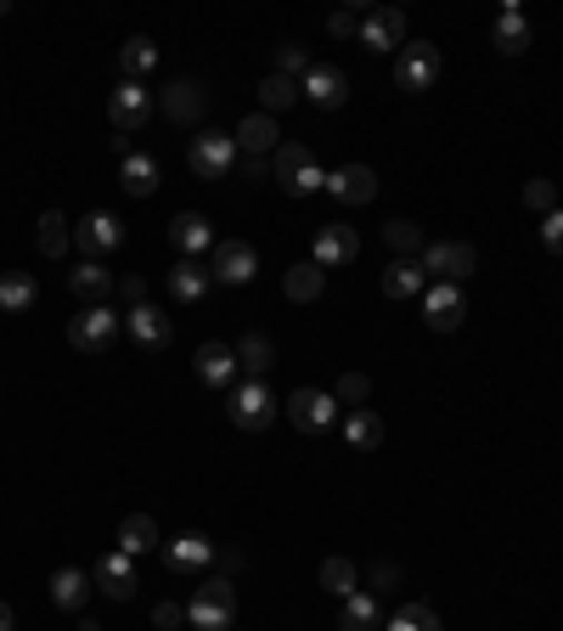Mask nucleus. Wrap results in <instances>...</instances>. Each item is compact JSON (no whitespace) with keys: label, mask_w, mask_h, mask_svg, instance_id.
I'll use <instances>...</instances> for the list:
<instances>
[{"label":"nucleus","mask_w":563,"mask_h":631,"mask_svg":"<svg viewBox=\"0 0 563 631\" xmlns=\"http://www.w3.org/2000/svg\"><path fill=\"white\" fill-rule=\"evenodd\" d=\"M209 270H215V283H226V288H248L259 277V254H254V243L231 237V243H215Z\"/></svg>","instance_id":"8"},{"label":"nucleus","mask_w":563,"mask_h":631,"mask_svg":"<svg viewBox=\"0 0 563 631\" xmlns=\"http://www.w3.org/2000/svg\"><path fill=\"white\" fill-rule=\"evenodd\" d=\"M125 327H130V338L141 344V349H169V338H175V322L158 310V305H130L125 310Z\"/></svg>","instance_id":"14"},{"label":"nucleus","mask_w":563,"mask_h":631,"mask_svg":"<svg viewBox=\"0 0 563 631\" xmlns=\"http://www.w3.org/2000/svg\"><path fill=\"white\" fill-rule=\"evenodd\" d=\"M276 119L270 114H248L243 125H237V152L243 158H265V152H276Z\"/></svg>","instance_id":"24"},{"label":"nucleus","mask_w":563,"mask_h":631,"mask_svg":"<svg viewBox=\"0 0 563 631\" xmlns=\"http://www.w3.org/2000/svg\"><path fill=\"white\" fill-rule=\"evenodd\" d=\"M90 592H97V586H90V575H85V570H73V564L51 575V603H57V609H73V614H79Z\"/></svg>","instance_id":"30"},{"label":"nucleus","mask_w":563,"mask_h":631,"mask_svg":"<svg viewBox=\"0 0 563 631\" xmlns=\"http://www.w3.org/2000/svg\"><path fill=\"white\" fill-rule=\"evenodd\" d=\"M384 294H389V299H417V294H428V270H423L417 259H395V265L384 270Z\"/></svg>","instance_id":"27"},{"label":"nucleus","mask_w":563,"mask_h":631,"mask_svg":"<svg viewBox=\"0 0 563 631\" xmlns=\"http://www.w3.org/2000/svg\"><path fill=\"white\" fill-rule=\"evenodd\" d=\"M384 243L395 248V259H423V248H428L417 220H389V226H384Z\"/></svg>","instance_id":"39"},{"label":"nucleus","mask_w":563,"mask_h":631,"mask_svg":"<svg viewBox=\"0 0 563 631\" xmlns=\"http://www.w3.org/2000/svg\"><path fill=\"white\" fill-rule=\"evenodd\" d=\"M158 68V46L147 40V34H136V40H125V51H119V73L125 79H141L147 85V73Z\"/></svg>","instance_id":"33"},{"label":"nucleus","mask_w":563,"mask_h":631,"mask_svg":"<svg viewBox=\"0 0 563 631\" xmlns=\"http://www.w3.org/2000/svg\"><path fill=\"white\" fill-rule=\"evenodd\" d=\"M439 79V46H428V40H406L401 46V57H395V85L401 90H428Z\"/></svg>","instance_id":"6"},{"label":"nucleus","mask_w":563,"mask_h":631,"mask_svg":"<svg viewBox=\"0 0 563 631\" xmlns=\"http://www.w3.org/2000/svg\"><path fill=\"white\" fill-rule=\"evenodd\" d=\"M462 316H467V305H462V288H451V283H434V288L423 294V322H428L434 333H456V327H462Z\"/></svg>","instance_id":"18"},{"label":"nucleus","mask_w":563,"mask_h":631,"mask_svg":"<svg viewBox=\"0 0 563 631\" xmlns=\"http://www.w3.org/2000/svg\"><path fill=\"white\" fill-rule=\"evenodd\" d=\"M310 68H316V62H310L305 46H294V40H288V46H276V73H282V79H294V85H299Z\"/></svg>","instance_id":"41"},{"label":"nucleus","mask_w":563,"mask_h":631,"mask_svg":"<svg viewBox=\"0 0 563 631\" xmlns=\"http://www.w3.org/2000/svg\"><path fill=\"white\" fill-rule=\"evenodd\" d=\"M327 198H338V204H349V209L372 204V198H378V175H372V164H344V169H333V175H327Z\"/></svg>","instance_id":"11"},{"label":"nucleus","mask_w":563,"mask_h":631,"mask_svg":"<svg viewBox=\"0 0 563 631\" xmlns=\"http://www.w3.org/2000/svg\"><path fill=\"white\" fill-rule=\"evenodd\" d=\"M180 620H186V609H180V603H169V598L152 609V625H158V631H175Z\"/></svg>","instance_id":"48"},{"label":"nucleus","mask_w":563,"mask_h":631,"mask_svg":"<svg viewBox=\"0 0 563 631\" xmlns=\"http://www.w3.org/2000/svg\"><path fill=\"white\" fill-rule=\"evenodd\" d=\"M237 169H243V180H265V175H270V164H265V158H243Z\"/></svg>","instance_id":"50"},{"label":"nucleus","mask_w":563,"mask_h":631,"mask_svg":"<svg viewBox=\"0 0 563 631\" xmlns=\"http://www.w3.org/2000/svg\"><path fill=\"white\" fill-rule=\"evenodd\" d=\"M344 440H349V451H378V445H384V417L372 412V406H349Z\"/></svg>","instance_id":"25"},{"label":"nucleus","mask_w":563,"mask_h":631,"mask_svg":"<svg viewBox=\"0 0 563 631\" xmlns=\"http://www.w3.org/2000/svg\"><path fill=\"white\" fill-rule=\"evenodd\" d=\"M360 254V231L355 226H344V220H333V226H322L316 231V248H310V259L327 270V265H349Z\"/></svg>","instance_id":"17"},{"label":"nucleus","mask_w":563,"mask_h":631,"mask_svg":"<svg viewBox=\"0 0 563 631\" xmlns=\"http://www.w3.org/2000/svg\"><path fill=\"white\" fill-rule=\"evenodd\" d=\"M327 29H333L338 40H360V12H349V7H344V12H333V18H327Z\"/></svg>","instance_id":"46"},{"label":"nucleus","mask_w":563,"mask_h":631,"mask_svg":"<svg viewBox=\"0 0 563 631\" xmlns=\"http://www.w3.org/2000/svg\"><path fill=\"white\" fill-rule=\"evenodd\" d=\"M231 631H237V625H231Z\"/></svg>","instance_id":"54"},{"label":"nucleus","mask_w":563,"mask_h":631,"mask_svg":"<svg viewBox=\"0 0 563 631\" xmlns=\"http://www.w3.org/2000/svg\"><path fill=\"white\" fill-rule=\"evenodd\" d=\"M226 412H231V423H237V428L259 434V428H270V423H276L282 401L270 395V384H265V378H237V384H231V395H226Z\"/></svg>","instance_id":"2"},{"label":"nucleus","mask_w":563,"mask_h":631,"mask_svg":"<svg viewBox=\"0 0 563 631\" xmlns=\"http://www.w3.org/2000/svg\"><path fill=\"white\" fill-rule=\"evenodd\" d=\"M524 204H530L535 215H552V209H557V180H530V187H524Z\"/></svg>","instance_id":"44"},{"label":"nucleus","mask_w":563,"mask_h":631,"mask_svg":"<svg viewBox=\"0 0 563 631\" xmlns=\"http://www.w3.org/2000/svg\"><path fill=\"white\" fill-rule=\"evenodd\" d=\"M73 243H79V254H85V259H108V254L125 243V220L97 209V215H85V220L73 226Z\"/></svg>","instance_id":"10"},{"label":"nucleus","mask_w":563,"mask_h":631,"mask_svg":"<svg viewBox=\"0 0 563 631\" xmlns=\"http://www.w3.org/2000/svg\"><path fill=\"white\" fill-rule=\"evenodd\" d=\"M360 46H372V51L406 46V12H401V7H372V12L360 18Z\"/></svg>","instance_id":"13"},{"label":"nucleus","mask_w":563,"mask_h":631,"mask_svg":"<svg viewBox=\"0 0 563 631\" xmlns=\"http://www.w3.org/2000/svg\"><path fill=\"white\" fill-rule=\"evenodd\" d=\"M541 243H546L552 254H563V209H552V215H541Z\"/></svg>","instance_id":"47"},{"label":"nucleus","mask_w":563,"mask_h":631,"mask_svg":"<svg viewBox=\"0 0 563 631\" xmlns=\"http://www.w3.org/2000/svg\"><path fill=\"white\" fill-rule=\"evenodd\" d=\"M294 102H299V85H294V79H282V73H265V79H259V108H265L270 119L288 114Z\"/></svg>","instance_id":"37"},{"label":"nucleus","mask_w":563,"mask_h":631,"mask_svg":"<svg viewBox=\"0 0 563 631\" xmlns=\"http://www.w3.org/2000/svg\"><path fill=\"white\" fill-rule=\"evenodd\" d=\"M366 401H372V384L360 373H344L338 378V406H366Z\"/></svg>","instance_id":"45"},{"label":"nucleus","mask_w":563,"mask_h":631,"mask_svg":"<svg viewBox=\"0 0 563 631\" xmlns=\"http://www.w3.org/2000/svg\"><path fill=\"white\" fill-rule=\"evenodd\" d=\"M282 193H288V198H316V193H327V169H322V164H310V169H305L299 180H288Z\"/></svg>","instance_id":"43"},{"label":"nucleus","mask_w":563,"mask_h":631,"mask_svg":"<svg viewBox=\"0 0 563 631\" xmlns=\"http://www.w3.org/2000/svg\"><path fill=\"white\" fill-rule=\"evenodd\" d=\"M79 631H102V625H97V620H79Z\"/></svg>","instance_id":"53"},{"label":"nucleus","mask_w":563,"mask_h":631,"mask_svg":"<svg viewBox=\"0 0 563 631\" xmlns=\"http://www.w3.org/2000/svg\"><path fill=\"white\" fill-rule=\"evenodd\" d=\"M322 586H327L333 598H355V592H360V575H355L349 559H322Z\"/></svg>","instance_id":"40"},{"label":"nucleus","mask_w":563,"mask_h":631,"mask_svg":"<svg viewBox=\"0 0 563 631\" xmlns=\"http://www.w3.org/2000/svg\"><path fill=\"white\" fill-rule=\"evenodd\" d=\"M186 164H192L198 180H226V175L237 169V136H226V130L192 136V152H186Z\"/></svg>","instance_id":"5"},{"label":"nucleus","mask_w":563,"mask_h":631,"mask_svg":"<svg viewBox=\"0 0 563 631\" xmlns=\"http://www.w3.org/2000/svg\"><path fill=\"white\" fill-rule=\"evenodd\" d=\"M192 367H198V378H204L209 390H231V384H237V349H231V344H198Z\"/></svg>","instance_id":"19"},{"label":"nucleus","mask_w":563,"mask_h":631,"mask_svg":"<svg viewBox=\"0 0 563 631\" xmlns=\"http://www.w3.org/2000/svg\"><path fill=\"white\" fill-rule=\"evenodd\" d=\"M338 631H378V598H372V592L344 598V609H338Z\"/></svg>","instance_id":"34"},{"label":"nucleus","mask_w":563,"mask_h":631,"mask_svg":"<svg viewBox=\"0 0 563 631\" xmlns=\"http://www.w3.org/2000/svg\"><path fill=\"white\" fill-rule=\"evenodd\" d=\"M169 243H175L186 259H198V254L215 248V226H209L204 215H175V220H169Z\"/></svg>","instance_id":"22"},{"label":"nucleus","mask_w":563,"mask_h":631,"mask_svg":"<svg viewBox=\"0 0 563 631\" xmlns=\"http://www.w3.org/2000/svg\"><path fill=\"white\" fill-rule=\"evenodd\" d=\"M186 625H192V631H231L237 625V586H231V575H209L192 592V603H186Z\"/></svg>","instance_id":"1"},{"label":"nucleus","mask_w":563,"mask_h":631,"mask_svg":"<svg viewBox=\"0 0 563 631\" xmlns=\"http://www.w3.org/2000/svg\"><path fill=\"white\" fill-rule=\"evenodd\" d=\"M40 299V288H34V277H29V270H7V277H0V310H29Z\"/></svg>","instance_id":"35"},{"label":"nucleus","mask_w":563,"mask_h":631,"mask_svg":"<svg viewBox=\"0 0 563 631\" xmlns=\"http://www.w3.org/2000/svg\"><path fill=\"white\" fill-rule=\"evenodd\" d=\"M0 631H18V625H12V603H7V598H0Z\"/></svg>","instance_id":"52"},{"label":"nucleus","mask_w":563,"mask_h":631,"mask_svg":"<svg viewBox=\"0 0 563 631\" xmlns=\"http://www.w3.org/2000/svg\"><path fill=\"white\" fill-rule=\"evenodd\" d=\"M417 265L428 270V277H439V283H451V288H456V283H467V277H474L480 254L467 248V243H428Z\"/></svg>","instance_id":"7"},{"label":"nucleus","mask_w":563,"mask_h":631,"mask_svg":"<svg viewBox=\"0 0 563 631\" xmlns=\"http://www.w3.org/2000/svg\"><path fill=\"white\" fill-rule=\"evenodd\" d=\"M270 367H276V344H270L265 333L237 338V373H243V378H265Z\"/></svg>","instance_id":"29"},{"label":"nucleus","mask_w":563,"mask_h":631,"mask_svg":"<svg viewBox=\"0 0 563 631\" xmlns=\"http://www.w3.org/2000/svg\"><path fill=\"white\" fill-rule=\"evenodd\" d=\"M164 541H158V524L147 519V513H130L125 524H119V553H130V559H147V553H158Z\"/></svg>","instance_id":"28"},{"label":"nucleus","mask_w":563,"mask_h":631,"mask_svg":"<svg viewBox=\"0 0 563 631\" xmlns=\"http://www.w3.org/2000/svg\"><path fill=\"white\" fill-rule=\"evenodd\" d=\"M389 631H445V625H439V614H434L428 603H406V609L389 620Z\"/></svg>","instance_id":"42"},{"label":"nucleus","mask_w":563,"mask_h":631,"mask_svg":"<svg viewBox=\"0 0 563 631\" xmlns=\"http://www.w3.org/2000/svg\"><path fill=\"white\" fill-rule=\"evenodd\" d=\"M68 248H73V231H68L62 209H46V215H40V254H46V259H62Z\"/></svg>","instance_id":"38"},{"label":"nucleus","mask_w":563,"mask_h":631,"mask_svg":"<svg viewBox=\"0 0 563 631\" xmlns=\"http://www.w3.org/2000/svg\"><path fill=\"white\" fill-rule=\"evenodd\" d=\"M68 288H73L79 305H108V294H113V270H108L102 259H79L73 277H68Z\"/></svg>","instance_id":"21"},{"label":"nucleus","mask_w":563,"mask_h":631,"mask_svg":"<svg viewBox=\"0 0 563 631\" xmlns=\"http://www.w3.org/2000/svg\"><path fill=\"white\" fill-rule=\"evenodd\" d=\"M147 114H152V97H147L141 79H119V85L108 90V125H113V136L130 141V136L147 125Z\"/></svg>","instance_id":"4"},{"label":"nucleus","mask_w":563,"mask_h":631,"mask_svg":"<svg viewBox=\"0 0 563 631\" xmlns=\"http://www.w3.org/2000/svg\"><path fill=\"white\" fill-rule=\"evenodd\" d=\"M164 114H169L175 125H198V119H204V85H198V79H175V85L164 90Z\"/></svg>","instance_id":"23"},{"label":"nucleus","mask_w":563,"mask_h":631,"mask_svg":"<svg viewBox=\"0 0 563 631\" xmlns=\"http://www.w3.org/2000/svg\"><path fill=\"white\" fill-rule=\"evenodd\" d=\"M310 164H316V158H310V147H305V141H282V147H276V158H270V175L282 180V187H288V180H299Z\"/></svg>","instance_id":"36"},{"label":"nucleus","mask_w":563,"mask_h":631,"mask_svg":"<svg viewBox=\"0 0 563 631\" xmlns=\"http://www.w3.org/2000/svg\"><path fill=\"white\" fill-rule=\"evenodd\" d=\"M119 327H125V316H113L108 305H85V310L68 322V344L85 349V355H102V349H113Z\"/></svg>","instance_id":"3"},{"label":"nucleus","mask_w":563,"mask_h":631,"mask_svg":"<svg viewBox=\"0 0 563 631\" xmlns=\"http://www.w3.org/2000/svg\"><path fill=\"white\" fill-rule=\"evenodd\" d=\"M299 97H310L322 114H333V108H344L349 102V79H344V68H310L305 79H299Z\"/></svg>","instance_id":"15"},{"label":"nucleus","mask_w":563,"mask_h":631,"mask_svg":"<svg viewBox=\"0 0 563 631\" xmlns=\"http://www.w3.org/2000/svg\"><path fill=\"white\" fill-rule=\"evenodd\" d=\"M164 564H169L175 575H192V570H209V564H215V541H209L204 530H186V535L164 541Z\"/></svg>","instance_id":"12"},{"label":"nucleus","mask_w":563,"mask_h":631,"mask_svg":"<svg viewBox=\"0 0 563 631\" xmlns=\"http://www.w3.org/2000/svg\"><path fill=\"white\" fill-rule=\"evenodd\" d=\"M119 294H125L130 305H141V299H147V277H125V283H119Z\"/></svg>","instance_id":"49"},{"label":"nucleus","mask_w":563,"mask_h":631,"mask_svg":"<svg viewBox=\"0 0 563 631\" xmlns=\"http://www.w3.org/2000/svg\"><path fill=\"white\" fill-rule=\"evenodd\" d=\"M322 288H327V270H322L316 259L294 265L288 277H282V294H288L294 305H316V299H322Z\"/></svg>","instance_id":"26"},{"label":"nucleus","mask_w":563,"mask_h":631,"mask_svg":"<svg viewBox=\"0 0 563 631\" xmlns=\"http://www.w3.org/2000/svg\"><path fill=\"white\" fill-rule=\"evenodd\" d=\"M491 40H496V51H507V57H518V51H530V18H524L518 7H507V12L496 18V29H491Z\"/></svg>","instance_id":"31"},{"label":"nucleus","mask_w":563,"mask_h":631,"mask_svg":"<svg viewBox=\"0 0 563 631\" xmlns=\"http://www.w3.org/2000/svg\"><path fill=\"white\" fill-rule=\"evenodd\" d=\"M215 564H220L226 575H237V570H243V553H220V548H215Z\"/></svg>","instance_id":"51"},{"label":"nucleus","mask_w":563,"mask_h":631,"mask_svg":"<svg viewBox=\"0 0 563 631\" xmlns=\"http://www.w3.org/2000/svg\"><path fill=\"white\" fill-rule=\"evenodd\" d=\"M90 581H97L113 603H130V598H136V559L113 548V553H102V564H97V570H90Z\"/></svg>","instance_id":"16"},{"label":"nucleus","mask_w":563,"mask_h":631,"mask_svg":"<svg viewBox=\"0 0 563 631\" xmlns=\"http://www.w3.org/2000/svg\"><path fill=\"white\" fill-rule=\"evenodd\" d=\"M209 288H215V270H209L204 259H180V265L169 270V294H175L180 305H204Z\"/></svg>","instance_id":"20"},{"label":"nucleus","mask_w":563,"mask_h":631,"mask_svg":"<svg viewBox=\"0 0 563 631\" xmlns=\"http://www.w3.org/2000/svg\"><path fill=\"white\" fill-rule=\"evenodd\" d=\"M119 187H125L130 198H152V193H158V164H152L147 152H130V158H125V175H119Z\"/></svg>","instance_id":"32"},{"label":"nucleus","mask_w":563,"mask_h":631,"mask_svg":"<svg viewBox=\"0 0 563 631\" xmlns=\"http://www.w3.org/2000/svg\"><path fill=\"white\" fill-rule=\"evenodd\" d=\"M282 412H288L294 428H305V434H327L338 423V395H327V390H294Z\"/></svg>","instance_id":"9"}]
</instances>
